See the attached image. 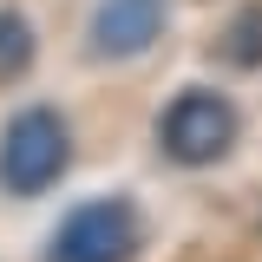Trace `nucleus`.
I'll use <instances>...</instances> for the list:
<instances>
[{"instance_id": "f257e3e1", "label": "nucleus", "mask_w": 262, "mask_h": 262, "mask_svg": "<svg viewBox=\"0 0 262 262\" xmlns=\"http://www.w3.org/2000/svg\"><path fill=\"white\" fill-rule=\"evenodd\" d=\"M158 158L177 164V170H216V164L243 144V105L223 92V85H177V92L158 105Z\"/></svg>"}, {"instance_id": "f03ea898", "label": "nucleus", "mask_w": 262, "mask_h": 262, "mask_svg": "<svg viewBox=\"0 0 262 262\" xmlns=\"http://www.w3.org/2000/svg\"><path fill=\"white\" fill-rule=\"evenodd\" d=\"M72 158H79V138H72V118L59 105H20L0 125V190L13 203L59 190Z\"/></svg>"}, {"instance_id": "7ed1b4c3", "label": "nucleus", "mask_w": 262, "mask_h": 262, "mask_svg": "<svg viewBox=\"0 0 262 262\" xmlns=\"http://www.w3.org/2000/svg\"><path fill=\"white\" fill-rule=\"evenodd\" d=\"M144 210L125 190H98L72 203L53 236H46V262H138L144 256Z\"/></svg>"}, {"instance_id": "20e7f679", "label": "nucleus", "mask_w": 262, "mask_h": 262, "mask_svg": "<svg viewBox=\"0 0 262 262\" xmlns=\"http://www.w3.org/2000/svg\"><path fill=\"white\" fill-rule=\"evenodd\" d=\"M170 7H177V0H92L79 53H85L92 66L144 59L164 33H170Z\"/></svg>"}, {"instance_id": "39448f33", "label": "nucleus", "mask_w": 262, "mask_h": 262, "mask_svg": "<svg viewBox=\"0 0 262 262\" xmlns=\"http://www.w3.org/2000/svg\"><path fill=\"white\" fill-rule=\"evenodd\" d=\"M210 66L216 72H262V0H243L223 27L210 33Z\"/></svg>"}, {"instance_id": "423d86ee", "label": "nucleus", "mask_w": 262, "mask_h": 262, "mask_svg": "<svg viewBox=\"0 0 262 262\" xmlns=\"http://www.w3.org/2000/svg\"><path fill=\"white\" fill-rule=\"evenodd\" d=\"M39 66V27L27 20V7L0 0V85H20Z\"/></svg>"}]
</instances>
